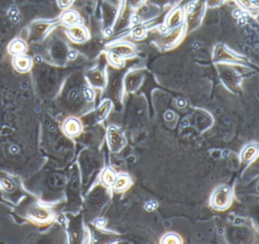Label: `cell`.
<instances>
[{
	"label": "cell",
	"mask_w": 259,
	"mask_h": 244,
	"mask_svg": "<svg viewBox=\"0 0 259 244\" xmlns=\"http://www.w3.org/2000/svg\"><path fill=\"white\" fill-rule=\"evenodd\" d=\"M233 192L228 185H221L215 189L210 198V205L217 210H224L230 206Z\"/></svg>",
	"instance_id": "1"
},
{
	"label": "cell",
	"mask_w": 259,
	"mask_h": 244,
	"mask_svg": "<svg viewBox=\"0 0 259 244\" xmlns=\"http://www.w3.org/2000/svg\"><path fill=\"white\" fill-rule=\"evenodd\" d=\"M28 219L37 224H45L54 219V212L51 208L44 205H34L28 211Z\"/></svg>",
	"instance_id": "2"
},
{
	"label": "cell",
	"mask_w": 259,
	"mask_h": 244,
	"mask_svg": "<svg viewBox=\"0 0 259 244\" xmlns=\"http://www.w3.org/2000/svg\"><path fill=\"white\" fill-rule=\"evenodd\" d=\"M107 138L109 147L113 153L120 151L126 144V138L124 133L113 126L110 127L107 130Z\"/></svg>",
	"instance_id": "3"
},
{
	"label": "cell",
	"mask_w": 259,
	"mask_h": 244,
	"mask_svg": "<svg viewBox=\"0 0 259 244\" xmlns=\"http://www.w3.org/2000/svg\"><path fill=\"white\" fill-rule=\"evenodd\" d=\"M66 34L71 42L76 44L84 43L87 42L90 37L89 30L81 24H77L66 27Z\"/></svg>",
	"instance_id": "4"
},
{
	"label": "cell",
	"mask_w": 259,
	"mask_h": 244,
	"mask_svg": "<svg viewBox=\"0 0 259 244\" xmlns=\"http://www.w3.org/2000/svg\"><path fill=\"white\" fill-rule=\"evenodd\" d=\"M63 133L70 138H75L81 134L83 130L81 121L75 117L70 116L66 118L62 124Z\"/></svg>",
	"instance_id": "5"
},
{
	"label": "cell",
	"mask_w": 259,
	"mask_h": 244,
	"mask_svg": "<svg viewBox=\"0 0 259 244\" xmlns=\"http://www.w3.org/2000/svg\"><path fill=\"white\" fill-rule=\"evenodd\" d=\"M13 68L21 74L29 72L33 67V59L27 54L13 56L12 60Z\"/></svg>",
	"instance_id": "6"
},
{
	"label": "cell",
	"mask_w": 259,
	"mask_h": 244,
	"mask_svg": "<svg viewBox=\"0 0 259 244\" xmlns=\"http://www.w3.org/2000/svg\"><path fill=\"white\" fill-rule=\"evenodd\" d=\"M60 21L62 24L66 27H71L77 24H81V18L79 14L74 9H65L60 16Z\"/></svg>",
	"instance_id": "7"
},
{
	"label": "cell",
	"mask_w": 259,
	"mask_h": 244,
	"mask_svg": "<svg viewBox=\"0 0 259 244\" xmlns=\"http://www.w3.org/2000/svg\"><path fill=\"white\" fill-rule=\"evenodd\" d=\"M28 48V44L24 39L16 38L10 42L7 50L13 57V56H19V55L26 54Z\"/></svg>",
	"instance_id": "8"
},
{
	"label": "cell",
	"mask_w": 259,
	"mask_h": 244,
	"mask_svg": "<svg viewBox=\"0 0 259 244\" xmlns=\"http://www.w3.org/2000/svg\"><path fill=\"white\" fill-rule=\"evenodd\" d=\"M131 183L132 179L128 174H121L116 175V180L112 187L117 192H121L127 189Z\"/></svg>",
	"instance_id": "9"
},
{
	"label": "cell",
	"mask_w": 259,
	"mask_h": 244,
	"mask_svg": "<svg viewBox=\"0 0 259 244\" xmlns=\"http://www.w3.org/2000/svg\"><path fill=\"white\" fill-rule=\"evenodd\" d=\"M258 147L257 145H246L241 153V160L244 163L251 162L257 156Z\"/></svg>",
	"instance_id": "10"
},
{
	"label": "cell",
	"mask_w": 259,
	"mask_h": 244,
	"mask_svg": "<svg viewBox=\"0 0 259 244\" xmlns=\"http://www.w3.org/2000/svg\"><path fill=\"white\" fill-rule=\"evenodd\" d=\"M116 174L113 171V170L110 168H107L104 170L102 175H101V181L105 186H109V187L111 186L112 187L113 183H114L115 180H116Z\"/></svg>",
	"instance_id": "11"
},
{
	"label": "cell",
	"mask_w": 259,
	"mask_h": 244,
	"mask_svg": "<svg viewBox=\"0 0 259 244\" xmlns=\"http://www.w3.org/2000/svg\"><path fill=\"white\" fill-rule=\"evenodd\" d=\"M89 80L91 83L95 86H104L105 83V79L104 76L103 75L102 73L100 71H95V72L92 73L89 77Z\"/></svg>",
	"instance_id": "12"
},
{
	"label": "cell",
	"mask_w": 259,
	"mask_h": 244,
	"mask_svg": "<svg viewBox=\"0 0 259 244\" xmlns=\"http://www.w3.org/2000/svg\"><path fill=\"white\" fill-rule=\"evenodd\" d=\"M162 243H180L181 239L175 233H168L165 235L163 239H161Z\"/></svg>",
	"instance_id": "13"
},
{
	"label": "cell",
	"mask_w": 259,
	"mask_h": 244,
	"mask_svg": "<svg viewBox=\"0 0 259 244\" xmlns=\"http://www.w3.org/2000/svg\"><path fill=\"white\" fill-rule=\"evenodd\" d=\"M57 5L62 9H67L72 6L74 0H57Z\"/></svg>",
	"instance_id": "14"
},
{
	"label": "cell",
	"mask_w": 259,
	"mask_h": 244,
	"mask_svg": "<svg viewBox=\"0 0 259 244\" xmlns=\"http://www.w3.org/2000/svg\"><path fill=\"white\" fill-rule=\"evenodd\" d=\"M240 3H242V6H244V7L247 8V7H250V6H251V1L250 0H240Z\"/></svg>",
	"instance_id": "15"
},
{
	"label": "cell",
	"mask_w": 259,
	"mask_h": 244,
	"mask_svg": "<svg viewBox=\"0 0 259 244\" xmlns=\"http://www.w3.org/2000/svg\"><path fill=\"white\" fill-rule=\"evenodd\" d=\"M142 0H130L133 6H137L142 3Z\"/></svg>",
	"instance_id": "16"
}]
</instances>
